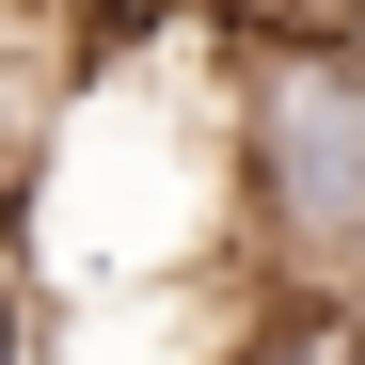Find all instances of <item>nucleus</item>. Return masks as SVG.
Listing matches in <instances>:
<instances>
[{
    "label": "nucleus",
    "mask_w": 365,
    "mask_h": 365,
    "mask_svg": "<svg viewBox=\"0 0 365 365\" xmlns=\"http://www.w3.org/2000/svg\"><path fill=\"white\" fill-rule=\"evenodd\" d=\"M238 16H365V0H238Z\"/></svg>",
    "instance_id": "39448f33"
},
{
    "label": "nucleus",
    "mask_w": 365,
    "mask_h": 365,
    "mask_svg": "<svg viewBox=\"0 0 365 365\" xmlns=\"http://www.w3.org/2000/svg\"><path fill=\"white\" fill-rule=\"evenodd\" d=\"M222 222L255 270L365 286V16L222 32Z\"/></svg>",
    "instance_id": "f257e3e1"
},
{
    "label": "nucleus",
    "mask_w": 365,
    "mask_h": 365,
    "mask_svg": "<svg viewBox=\"0 0 365 365\" xmlns=\"http://www.w3.org/2000/svg\"><path fill=\"white\" fill-rule=\"evenodd\" d=\"M48 0H0V191H32V159H48V128H64V96H48Z\"/></svg>",
    "instance_id": "7ed1b4c3"
},
{
    "label": "nucleus",
    "mask_w": 365,
    "mask_h": 365,
    "mask_svg": "<svg viewBox=\"0 0 365 365\" xmlns=\"http://www.w3.org/2000/svg\"><path fill=\"white\" fill-rule=\"evenodd\" d=\"M207 365H365V286H334V270H270Z\"/></svg>",
    "instance_id": "f03ea898"
},
{
    "label": "nucleus",
    "mask_w": 365,
    "mask_h": 365,
    "mask_svg": "<svg viewBox=\"0 0 365 365\" xmlns=\"http://www.w3.org/2000/svg\"><path fill=\"white\" fill-rule=\"evenodd\" d=\"M0 365H64V286L32 255V191H0Z\"/></svg>",
    "instance_id": "20e7f679"
}]
</instances>
